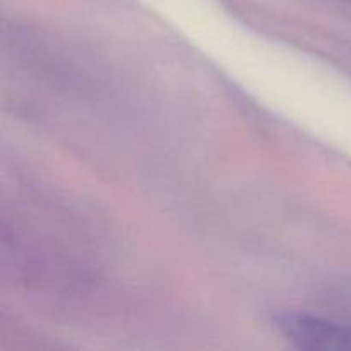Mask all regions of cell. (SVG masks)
I'll use <instances>...</instances> for the list:
<instances>
[{"instance_id":"6da1fadb","label":"cell","mask_w":351,"mask_h":351,"mask_svg":"<svg viewBox=\"0 0 351 351\" xmlns=\"http://www.w3.org/2000/svg\"><path fill=\"white\" fill-rule=\"evenodd\" d=\"M276 326L290 341L304 350H351V329L304 314H283Z\"/></svg>"}]
</instances>
